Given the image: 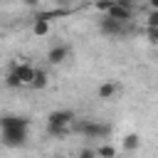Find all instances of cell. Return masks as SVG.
Masks as SVG:
<instances>
[{"instance_id": "1", "label": "cell", "mask_w": 158, "mask_h": 158, "mask_svg": "<svg viewBox=\"0 0 158 158\" xmlns=\"http://www.w3.org/2000/svg\"><path fill=\"white\" fill-rule=\"evenodd\" d=\"M30 133V121L25 116H15V114H5L0 116V143L7 148H20L25 146Z\"/></svg>"}, {"instance_id": "2", "label": "cell", "mask_w": 158, "mask_h": 158, "mask_svg": "<svg viewBox=\"0 0 158 158\" xmlns=\"http://www.w3.org/2000/svg\"><path fill=\"white\" fill-rule=\"evenodd\" d=\"M74 118H77V114L72 109H54V111H49L47 114V133L49 136H64L72 128Z\"/></svg>"}, {"instance_id": "3", "label": "cell", "mask_w": 158, "mask_h": 158, "mask_svg": "<svg viewBox=\"0 0 158 158\" xmlns=\"http://www.w3.org/2000/svg\"><path fill=\"white\" fill-rule=\"evenodd\" d=\"M72 128H74L79 136H84V138H106V136L111 133V126H109V123L91 121V118H79V121L74 118Z\"/></svg>"}, {"instance_id": "4", "label": "cell", "mask_w": 158, "mask_h": 158, "mask_svg": "<svg viewBox=\"0 0 158 158\" xmlns=\"http://www.w3.org/2000/svg\"><path fill=\"white\" fill-rule=\"evenodd\" d=\"M32 79H35V67L27 64V62H22V64H15V67L7 72L5 84H7L10 89H17V86H30Z\"/></svg>"}, {"instance_id": "5", "label": "cell", "mask_w": 158, "mask_h": 158, "mask_svg": "<svg viewBox=\"0 0 158 158\" xmlns=\"http://www.w3.org/2000/svg\"><path fill=\"white\" fill-rule=\"evenodd\" d=\"M67 59H69V47H67V44H52V47H49V52H47V62H49L52 67L64 64Z\"/></svg>"}, {"instance_id": "6", "label": "cell", "mask_w": 158, "mask_h": 158, "mask_svg": "<svg viewBox=\"0 0 158 158\" xmlns=\"http://www.w3.org/2000/svg\"><path fill=\"white\" fill-rule=\"evenodd\" d=\"M99 32H101V35H106V37H118V35L123 32V25L104 15V17L99 20Z\"/></svg>"}, {"instance_id": "7", "label": "cell", "mask_w": 158, "mask_h": 158, "mask_svg": "<svg viewBox=\"0 0 158 158\" xmlns=\"http://www.w3.org/2000/svg\"><path fill=\"white\" fill-rule=\"evenodd\" d=\"M131 12H133V10H128V7H121V5H116V2H114V5H111L106 12H104V15L123 25V22H128V20H131Z\"/></svg>"}, {"instance_id": "8", "label": "cell", "mask_w": 158, "mask_h": 158, "mask_svg": "<svg viewBox=\"0 0 158 158\" xmlns=\"http://www.w3.org/2000/svg\"><path fill=\"white\" fill-rule=\"evenodd\" d=\"M118 91H121V84H118V81H104V84L96 89V96L104 99V101H109V99H114Z\"/></svg>"}, {"instance_id": "9", "label": "cell", "mask_w": 158, "mask_h": 158, "mask_svg": "<svg viewBox=\"0 0 158 158\" xmlns=\"http://www.w3.org/2000/svg\"><path fill=\"white\" fill-rule=\"evenodd\" d=\"M32 35L35 37H47L49 35V20L44 15H40L35 22H32Z\"/></svg>"}, {"instance_id": "10", "label": "cell", "mask_w": 158, "mask_h": 158, "mask_svg": "<svg viewBox=\"0 0 158 158\" xmlns=\"http://www.w3.org/2000/svg\"><path fill=\"white\" fill-rule=\"evenodd\" d=\"M138 146H141L138 133H126V136L121 138V148H123L126 153H136V151H138Z\"/></svg>"}, {"instance_id": "11", "label": "cell", "mask_w": 158, "mask_h": 158, "mask_svg": "<svg viewBox=\"0 0 158 158\" xmlns=\"http://www.w3.org/2000/svg\"><path fill=\"white\" fill-rule=\"evenodd\" d=\"M49 84V74H47V69H42V67H35V79H32V89H44Z\"/></svg>"}, {"instance_id": "12", "label": "cell", "mask_w": 158, "mask_h": 158, "mask_svg": "<svg viewBox=\"0 0 158 158\" xmlns=\"http://www.w3.org/2000/svg\"><path fill=\"white\" fill-rule=\"evenodd\" d=\"M96 158H116V146L101 143V146L96 148Z\"/></svg>"}, {"instance_id": "13", "label": "cell", "mask_w": 158, "mask_h": 158, "mask_svg": "<svg viewBox=\"0 0 158 158\" xmlns=\"http://www.w3.org/2000/svg\"><path fill=\"white\" fill-rule=\"evenodd\" d=\"M146 27H158V10H148V15H146Z\"/></svg>"}, {"instance_id": "14", "label": "cell", "mask_w": 158, "mask_h": 158, "mask_svg": "<svg viewBox=\"0 0 158 158\" xmlns=\"http://www.w3.org/2000/svg\"><path fill=\"white\" fill-rule=\"evenodd\" d=\"M77 158H96V148H89V146H84V148H79Z\"/></svg>"}, {"instance_id": "15", "label": "cell", "mask_w": 158, "mask_h": 158, "mask_svg": "<svg viewBox=\"0 0 158 158\" xmlns=\"http://www.w3.org/2000/svg\"><path fill=\"white\" fill-rule=\"evenodd\" d=\"M146 37H148V42H151V44H156V47H158V27H146Z\"/></svg>"}, {"instance_id": "16", "label": "cell", "mask_w": 158, "mask_h": 158, "mask_svg": "<svg viewBox=\"0 0 158 158\" xmlns=\"http://www.w3.org/2000/svg\"><path fill=\"white\" fill-rule=\"evenodd\" d=\"M111 5H114V0H96V2H94V7H96L99 12H106Z\"/></svg>"}, {"instance_id": "17", "label": "cell", "mask_w": 158, "mask_h": 158, "mask_svg": "<svg viewBox=\"0 0 158 158\" xmlns=\"http://www.w3.org/2000/svg\"><path fill=\"white\" fill-rule=\"evenodd\" d=\"M116 5H121V7H128V10H133V0H114Z\"/></svg>"}, {"instance_id": "18", "label": "cell", "mask_w": 158, "mask_h": 158, "mask_svg": "<svg viewBox=\"0 0 158 158\" xmlns=\"http://www.w3.org/2000/svg\"><path fill=\"white\" fill-rule=\"evenodd\" d=\"M25 5H30V7H37V5H40V0H25Z\"/></svg>"}, {"instance_id": "19", "label": "cell", "mask_w": 158, "mask_h": 158, "mask_svg": "<svg viewBox=\"0 0 158 158\" xmlns=\"http://www.w3.org/2000/svg\"><path fill=\"white\" fill-rule=\"evenodd\" d=\"M148 7L151 10H158V0H148Z\"/></svg>"}, {"instance_id": "20", "label": "cell", "mask_w": 158, "mask_h": 158, "mask_svg": "<svg viewBox=\"0 0 158 158\" xmlns=\"http://www.w3.org/2000/svg\"><path fill=\"white\" fill-rule=\"evenodd\" d=\"M54 2H57V5H59V7H67V5H69V2H72V0H54Z\"/></svg>"}, {"instance_id": "21", "label": "cell", "mask_w": 158, "mask_h": 158, "mask_svg": "<svg viewBox=\"0 0 158 158\" xmlns=\"http://www.w3.org/2000/svg\"><path fill=\"white\" fill-rule=\"evenodd\" d=\"M59 158H62V156H59Z\"/></svg>"}]
</instances>
